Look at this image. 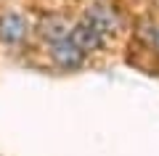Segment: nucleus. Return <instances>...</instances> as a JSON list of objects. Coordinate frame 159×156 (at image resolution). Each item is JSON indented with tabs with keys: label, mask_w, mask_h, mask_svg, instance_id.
<instances>
[{
	"label": "nucleus",
	"mask_w": 159,
	"mask_h": 156,
	"mask_svg": "<svg viewBox=\"0 0 159 156\" xmlns=\"http://www.w3.org/2000/svg\"><path fill=\"white\" fill-rule=\"evenodd\" d=\"M72 27L74 24L69 21V16H64V13H45V16L37 21L34 32H37V37L45 45H53V42H61V40H69Z\"/></svg>",
	"instance_id": "nucleus-5"
},
{
	"label": "nucleus",
	"mask_w": 159,
	"mask_h": 156,
	"mask_svg": "<svg viewBox=\"0 0 159 156\" xmlns=\"http://www.w3.org/2000/svg\"><path fill=\"white\" fill-rule=\"evenodd\" d=\"M80 19L88 21L90 27H96L103 37H117V34L122 32V27H125L117 8L109 6V3H101V0L88 3V6L82 8V16H80Z\"/></svg>",
	"instance_id": "nucleus-1"
},
{
	"label": "nucleus",
	"mask_w": 159,
	"mask_h": 156,
	"mask_svg": "<svg viewBox=\"0 0 159 156\" xmlns=\"http://www.w3.org/2000/svg\"><path fill=\"white\" fill-rule=\"evenodd\" d=\"M151 48L157 50V56H159V27H157V34H154V42H151Z\"/></svg>",
	"instance_id": "nucleus-6"
},
{
	"label": "nucleus",
	"mask_w": 159,
	"mask_h": 156,
	"mask_svg": "<svg viewBox=\"0 0 159 156\" xmlns=\"http://www.w3.org/2000/svg\"><path fill=\"white\" fill-rule=\"evenodd\" d=\"M69 40H72V42L77 45L82 53H85V56L101 53V50L106 48V42H109V37H103L96 27H90V24L82 21V19H77V21H74L72 32H69Z\"/></svg>",
	"instance_id": "nucleus-4"
},
{
	"label": "nucleus",
	"mask_w": 159,
	"mask_h": 156,
	"mask_svg": "<svg viewBox=\"0 0 159 156\" xmlns=\"http://www.w3.org/2000/svg\"><path fill=\"white\" fill-rule=\"evenodd\" d=\"M48 56H51V64L56 69H61V72H77V69H82L85 61H88V56L72 42V40H61V42L48 45Z\"/></svg>",
	"instance_id": "nucleus-3"
},
{
	"label": "nucleus",
	"mask_w": 159,
	"mask_h": 156,
	"mask_svg": "<svg viewBox=\"0 0 159 156\" xmlns=\"http://www.w3.org/2000/svg\"><path fill=\"white\" fill-rule=\"evenodd\" d=\"M29 34H32V24H29V19L24 13L6 11L0 16V42L3 45H11V48L24 45L29 40Z\"/></svg>",
	"instance_id": "nucleus-2"
}]
</instances>
